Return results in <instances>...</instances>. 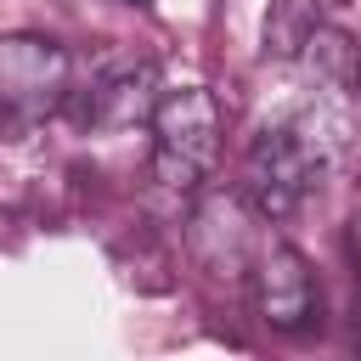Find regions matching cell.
<instances>
[{
	"label": "cell",
	"instance_id": "6da1fadb",
	"mask_svg": "<svg viewBox=\"0 0 361 361\" xmlns=\"http://www.w3.org/2000/svg\"><path fill=\"white\" fill-rule=\"evenodd\" d=\"M152 180L169 192H197L220 158V102L203 85L164 90L152 107Z\"/></svg>",
	"mask_w": 361,
	"mask_h": 361
},
{
	"label": "cell",
	"instance_id": "7a4b0ae2",
	"mask_svg": "<svg viewBox=\"0 0 361 361\" xmlns=\"http://www.w3.org/2000/svg\"><path fill=\"white\" fill-rule=\"evenodd\" d=\"M73 96V56L51 34H0V107L6 113H51Z\"/></svg>",
	"mask_w": 361,
	"mask_h": 361
},
{
	"label": "cell",
	"instance_id": "3957f363",
	"mask_svg": "<svg viewBox=\"0 0 361 361\" xmlns=\"http://www.w3.org/2000/svg\"><path fill=\"white\" fill-rule=\"evenodd\" d=\"M254 310L276 333H299L316 316V276L293 243H265L254 254Z\"/></svg>",
	"mask_w": 361,
	"mask_h": 361
},
{
	"label": "cell",
	"instance_id": "277c9868",
	"mask_svg": "<svg viewBox=\"0 0 361 361\" xmlns=\"http://www.w3.org/2000/svg\"><path fill=\"white\" fill-rule=\"evenodd\" d=\"M158 107V68L147 56H124V62H107L90 90H85V124H102V130H124L135 118H152Z\"/></svg>",
	"mask_w": 361,
	"mask_h": 361
},
{
	"label": "cell",
	"instance_id": "5b68a950",
	"mask_svg": "<svg viewBox=\"0 0 361 361\" xmlns=\"http://www.w3.org/2000/svg\"><path fill=\"white\" fill-rule=\"evenodd\" d=\"M322 23H327L322 6H310V0H276L271 17H265V51H276V56H299L305 39H310Z\"/></svg>",
	"mask_w": 361,
	"mask_h": 361
},
{
	"label": "cell",
	"instance_id": "8992f818",
	"mask_svg": "<svg viewBox=\"0 0 361 361\" xmlns=\"http://www.w3.org/2000/svg\"><path fill=\"white\" fill-rule=\"evenodd\" d=\"M130 6H152V0H130Z\"/></svg>",
	"mask_w": 361,
	"mask_h": 361
}]
</instances>
